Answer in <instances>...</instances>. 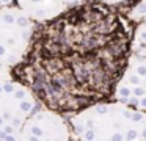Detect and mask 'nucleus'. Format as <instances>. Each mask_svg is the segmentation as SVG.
<instances>
[{
    "mask_svg": "<svg viewBox=\"0 0 146 141\" xmlns=\"http://www.w3.org/2000/svg\"><path fill=\"white\" fill-rule=\"evenodd\" d=\"M36 24L17 5L0 6V66L13 68L21 61Z\"/></svg>",
    "mask_w": 146,
    "mask_h": 141,
    "instance_id": "obj_2",
    "label": "nucleus"
},
{
    "mask_svg": "<svg viewBox=\"0 0 146 141\" xmlns=\"http://www.w3.org/2000/svg\"><path fill=\"white\" fill-rule=\"evenodd\" d=\"M129 81H130V83H133V85H138L140 83V77L137 74H130L129 75Z\"/></svg>",
    "mask_w": 146,
    "mask_h": 141,
    "instance_id": "obj_6",
    "label": "nucleus"
},
{
    "mask_svg": "<svg viewBox=\"0 0 146 141\" xmlns=\"http://www.w3.org/2000/svg\"><path fill=\"white\" fill-rule=\"evenodd\" d=\"M71 138L69 124L61 113L46 107L36 108L22 124L17 140L19 141H64Z\"/></svg>",
    "mask_w": 146,
    "mask_h": 141,
    "instance_id": "obj_4",
    "label": "nucleus"
},
{
    "mask_svg": "<svg viewBox=\"0 0 146 141\" xmlns=\"http://www.w3.org/2000/svg\"><path fill=\"white\" fill-rule=\"evenodd\" d=\"M16 3L35 22H44L80 3V0H16Z\"/></svg>",
    "mask_w": 146,
    "mask_h": 141,
    "instance_id": "obj_5",
    "label": "nucleus"
},
{
    "mask_svg": "<svg viewBox=\"0 0 146 141\" xmlns=\"http://www.w3.org/2000/svg\"><path fill=\"white\" fill-rule=\"evenodd\" d=\"M127 50L126 27L110 6L77 3L36 24L10 77L29 88L41 107L74 115L113 94Z\"/></svg>",
    "mask_w": 146,
    "mask_h": 141,
    "instance_id": "obj_1",
    "label": "nucleus"
},
{
    "mask_svg": "<svg viewBox=\"0 0 146 141\" xmlns=\"http://www.w3.org/2000/svg\"><path fill=\"white\" fill-rule=\"evenodd\" d=\"M39 102L22 83L0 80V140H17L22 124L39 108Z\"/></svg>",
    "mask_w": 146,
    "mask_h": 141,
    "instance_id": "obj_3",
    "label": "nucleus"
}]
</instances>
